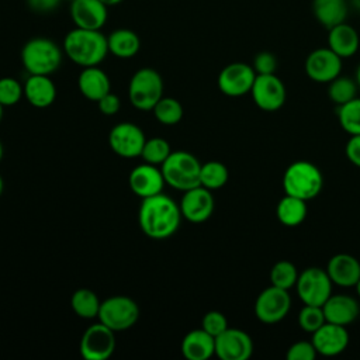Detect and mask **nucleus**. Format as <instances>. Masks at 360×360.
I'll return each mask as SVG.
<instances>
[{
    "instance_id": "obj_1",
    "label": "nucleus",
    "mask_w": 360,
    "mask_h": 360,
    "mask_svg": "<svg viewBox=\"0 0 360 360\" xmlns=\"http://www.w3.org/2000/svg\"><path fill=\"white\" fill-rule=\"evenodd\" d=\"M180 205L169 195L159 193L142 198L138 211V224L141 231L150 239L162 240L174 235L181 222Z\"/></svg>"
},
{
    "instance_id": "obj_2",
    "label": "nucleus",
    "mask_w": 360,
    "mask_h": 360,
    "mask_svg": "<svg viewBox=\"0 0 360 360\" xmlns=\"http://www.w3.org/2000/svg\"><path fill=\"white\" fill-rule=\"evenodd\" d=\"M63 53L82 68L98 66L108 53L107 37L100 30L73 28L63 39Z\"/></svg>"
},
{
    "instance_id": "obj_3",
    "label": "nucleus",
    "mask_w": 360,
    "mask_h": 360,
    "mask_svg": "<svg viewBox=\"0 0 360 360\" xmlns=\"http://www.w3.org/2000/svg\"><path fill=\"white\" fill-rule=\"evenodd\" d=\"M63 51L51 38L35 37L21 49V62L30 75H52L62 63Z\"/></svg>"
},
{
    "instance_id": "obj_4",
    "label": "nucleus",
    "mask_w": 360,
    "mask_h": 360,
    "mask_svg": "<svg viewBox=\"0 0 360 360\" xmlns=\"http://www.w3.org/2000/svg\"><path fill=\"white\" fill-rule=\"evenodd\" d=\"M323 187V176L316 165L307 160L291 163L283 174V190L301 200L315 198Z\"/></svg>"
},
{
    "instance_id": "obj_5",
    "label": "nucleus",
    "mask_w": 360,
    "mask_h": 360,
    "mask_svg": "<svg viewBox=\"0 0 360 360\" xmlns=\"http://www.w3.org/2000/svg\"><path fill=\"white\" fill-rule=\"evenodd\" d=\"M160 166L163 179L170 187L184 193L193 187L200 186L201 163L190 152H172Z\"/></svg>"
},
{
    "instance_id": "obj_6",
    "label": "nucleus",
    "mask_w": 360,
    "mask_h": 360,
    "mask_svg": "<svg viewBox=\"0 0 360 360\" xmlns=\"http://www.w3.org/2000/svg\"><path fill=\"white\" fill-rule=\"evenodd\" d=\"M131 104L141 111H150L155 104L163 97V79L152 68L138 69L128 86Z\"/></svg>"
},
{
    "instance_id": "obj_7",
    "label": "nucleus",
    "mask_w": 360,
    "mask_h": 360,
    "mask_svg": "<svg viewBox=\"0 0 360 360\" xmlns=\"http://www.w3.org/2000/svg\"><path fill=\"white\" fill-rule=\"evenodd\" d=\"M97 318L114 332H122L136 323L139 318V307L129 297L112 295L101 301Z\"/></svg>"
},
{
    "instance_id": "obj_8",
    "label": "nucleus",
    "mask_w": 360,
    "mask_h": 360,
    "mask_svg": "<svg viewBox=\"0 0 360 360\" xmlns=\"http://www.w3.org/2000/svg\"><path fill=\"white\" fill-rule=\"evenodd\" d=\"M332 284L326 270L321 267H308L298 276L295 288L304 304L322 307L332 295Z\"/></svg>"
},
{
    "instance_id": "obj_9",
    "label": "nucleus",
    "mask_w": 360,
    "mask_h": 360,
    "mask_svg": "<svg viewBox=\"0 0 360 360\" xmlns=\"http://www.w3.org/2000/svg\"><path fill=\"white\" fill-rule=\"evenodd\" d=\"M114 330L101 322L90 325L79 343L80 356L84 360H107L115 349Z\"/></svg>"
},
{
    "instance_id": "obj_10",
    "label": "nucleus",
    "mask_w": 360,
    "mask_h": 360,
    "mask_svg": "<svg viewBox=\"0 0 360 360\" xmlns=\"http://www.w3.org/2000/svg\"><path fill=\"white\" fill-rule=\"evenodd\" d=\"M291 308V297L288 290L270 285L264 288L256 298L255 315L263 323H277L283 321Z\"/></svg>"
},
{
    "instance_id": "obj_11",
    "label": "nucleus",
    "mask_w": 360,
    "mask_h": 360,
    "mask_svg": "<svg viewBox=\"0 0 360 360\" xmlns=\"http://www.w3.org/2000/svg\"><path fill=\"white\" fill-rule=\"evenodd\" d=\"M256 72L253 66L243 62L226 65L218 75V89L229 97H240L250 93Z\"/></svg>"
},
{
    "instance_id": "obj_12",
    "label": "nucleus",
    "mask_w": 360,
    "mask_h": 360,
    "mask_svg": "<svg viewBox=\"0 0 360 360\" xmlns=\"http://www.w3.org/2000/svg\"><path fill=\"white\" fill-rule=\"evenodd\" d=\"M255 104L263 111H277L285 103V87L281 79L271 75H256L250 90Z\"/></svg>"
},
{
    "instance_id": "obj_13",
    "label": "nucleus",
    "mask_w": 360,
    "mask_h": 360,
    "mask_svg": "<svg viewBox=\"0 0 360 360\" xmlns=\"http://www.w3.org/2000/svg\"><path fill=\"white\" fill-rule=\"evenodd\" d=\"M145 141L143 131L134 122H120L108 135V143L112 152L125 159L141 156Z\"/></svg>"
},
{
    "instance_id": "obj_14",
    "label": "nucleus",
    "mask_w": 360,
    "mask_h": 360,
    "mask_svg": "<svg viewBox=\"0 0 360 360\" xmlns=\"http://www.w3.org/2000/svg\"><path fill=\"white\" fill-rule=\"evenodd\" d=\"M342 58L329 46L314 49L305 59V73L316 83H329L340 75Z\"/></svg>"
},
{
    "instance_id": "obj_15",
    "label": "nucleus",
    "mask_w": 360,
    "mask_h": 360,
    "mask_svg": "<svg viewBox=\"0 0 360 360\" xmlns=\"http://www.w3.org/2000/svg\"><path fill=\"white\" fill-rule=\"evenodd\" d=\"M252 353V338L242 329L228 328L215 338V354L221 360H248Z\"/></svg>"
},
{
    "instance_id": "obj_16",
    "label": "nucleus",
    "mask_w": 360,
    "mask_h": 360,
    "mask_svg": "<svg viewBox=\"0 0 360 360\" xmlns=\"http://www.w3.org/2000/svg\"><path fill=\"white\" fill-rule=\"evenodd\" d=\"M179 205L183 218H186L188 222L200 224L212 215L215 202L211 190L197 186L184 191Z\"/></svg>"
},
{
    "instance_id": "obj_17",
    "label": "nucleus",
    "mask_w": 360,
    "mask_h": 360,
    "mask_svg": "<svg viewBox=\"0 0 360 360\" xmlns=\"http://www.w3.org/2000/svg\"><path fill=\"white\" fill-rule=\"evenodd\" d=\"M69 14L75 27L101 30L108 18V7L100 0H73Z\"/></svg>"
},
{
    "instance_id": "obj_18",
    "label": "nucleus",
    "mask_w": 360,
    "mask_h": 360,
    "mask_svg": "<svg viewBox=\"0 0 360 360\" xmlns=\"http://www.w3.org/2000/svg\"><path fill=\"white\" fill-rule=\"evenodd\" d=\"M165 183L166 181L163 179L162 170L158 169L155 165L146 162L135 166L128 177L131 191L141 198L152 197L162 193Z\"/></svg>"
},
{
    "instance_id": "obj_19",
    "label": "nucleus",
    "mask_w": 360,
    "mask_h": 360,
    "mask_svg": "<svg viewBox=\"0 0 360 360\" xmlns=\"http://www.w3.org/2000/svg\"><path fill=\"white\" fill-rule=\"evenodd\" d=\"M312 343L322 356H336L346 350L349 345V332L346 326L325 322L312 333Z\"/></svg>"
},
{
    "instance_id": "obj_20",
    "label": "nucleus",
    "mask_w": 360,
    "mask_h": 360,
    "mask_svg": "<svg viewBox=\"0 0 360 360\" xmlns=\"http://www.w3.org/2000/svg\"><path fill=\"white\" fill-rule=\"evenodd\" d=\"M326 322L347 326L354 322L360 314L359 302L346 294L330 295L322 305Z\"/></svg>"
},
{
    "instance_id": "obj_21",
    "label": "nucleus",
    "mask_w": 360,
    "mask_h": 360,
    "mask_svg": "<svg viewBox=\"0 0 360 360\" xmlns=\"http://www.w3.org/2000/svg\"><path fill=\"white\" fill-rule=\"evenodd\" d=\"M326 273L333 284L354 287L360 278V262L352 255L338 253L329 259Z\"/></svg>"
},
{
    "instance_id": "obj_22",
    "label": "nucleus",
    "mask_w": 360,
    "mask_h": 360,
    "mask_svg": "<svg viewBox=\"0 0 360 360\" xmlns=\"http://www.w3.org/2000/svg\"><path fill=\"white\" fill-rule=\"evenodd\" d=\"M77 87L82 96L90 101H98L103 96L111 91L110 77L98 66L83 68L77 77Z\"/></svg>"
},
{
    "instance_id": "obj_23",
    "label": "nucleus",
    "mask_w": 360,
    "mask_h": 360,
    "mask_svg": "<svg viewBox=\"0 0 360 360\" xmlns=\"http://www.w3.org/2000/svg\"><path fill=\"white\" fill-rule=\"evenodd\" d=\"M24 96L31 105L46 108L56 98V87L46 75H30L24 83Z\"/></svg>"
},
{
    "instance_id": "obj_24",
    "label": "nucleus",
    "mask_w": 360,
    "mask_h": 360,
    "mask_svg": "<svg viewBox=\"0 0 360 360\" xmlns=\"http://www.w3.org/2000/svg\"><path fill=\"white\" fill-rule=\"evenodd\" d=\"M180 350L187 360H207L215 354V338L202 328L190 330L183 338Z\"/></svg>"
},
{
    "instance_id": "obj_25",
    "label": "nucleus",
    "mask_w": 360,
    "mask_h": 360,
    "mask_svg": "<svg viewBox=\"0 0 360 360\" xmlns=\"http://www.w3.org/2000/svg\"><path fill=\"white\" fill-rule=\"evenodd\" d=\"M328 31V46L342 59L350 58L357 52L360 38L352 25L342 22L329 28Z\"/></svg>"
},
{
    "instance_id": "obj_26",
    "label": "nucleus",
    "mask_w": 360,
    "mask_h": 360,
    "mask_svg": "<svg viewBox=\"0 0 360 360\" xmlns=\"http://www.w3.org/2000/svg\"><path fill=\"white\" fill-rule=\"evenodd\" d=\"M108 53L120 59H129L141 49L138 34L129 28H117L107 37Z\"/></svg>"
},
{
    "instance_id": "obj_27",
    "label": "nucleus",
    "mask_w": 360,
    "mask_h": 360,
    "mask_svg": "<svg viewBox=\"0 0 360 360\" xmlns=\"http://www.w3.org/2000/svg\"><path fill=\"white\" fill-rule=\"evenodd\" d=\"M312 11L316 21L329 30L345 22L349 6L347 0H312Z\"/></svg>"
},
{
    "instance_id": "obj_28",
    "label": "nucleus",
    "mask_w": 360,
    "mask_h": 360,
    "mask_svg": "<svg viewBox=\"0 0 360 360\" xmlns=\"http://www.w3.org/2000/svg\"><path fill=\"white\" fill-rule=\"evenodd\" d=\"M307 201L294 195L284 194L276 207L277 219L285 226H298L307 218Z\"/></svg>"
},
{
    "instance_id": "obj_29",
    "label": "nucleus",
    "mask_w": 360,
    "mask_h": 360,
    "mask_svg": "<svg viewBox=\"0 0 360 360\" xmlns=\"http://www.w3.org/2000/svg\"><path fill=\"white\" fill-rule=\"evenodd\" d=\"M101 301L94 291L89 288H79L70 298V307L73 312L83 319H93L98 315Z\"/></svg>"
},
{
    "instance_id": "obj_30",
    "label": "nucleus",
    "mask_w": 360,
    "mask_h": 360,
    "mask_svg": "<svg viewBox=\"0 0 360 360\" xmlns=\"http://www.w3.org/2000/svg\"><path fill=\"white\" fill-rule=\"evenodd\" d=\"M228 177H229L228 167L218 160H211L201 165L200 186L208 190H217L224 187L228 181Z\"/></svg>"
},
{
    "instance_id": "obj_31",
    "label": "nucleus",
    "mask_w": 360,
    "mask_h": 360,
    "mask_svg": "<svg viewBox=\"0 0 360 360\" xmlns=\"http://www.w3.org/2000/svg\"><path fill=\"white\" fill-rule=\"evenodd\" d=\"M336 115L340 127L349 135H360V98H353L338 105Z\"/></svg>"
},
{
    "instance_id": "obj_32",
    "label": "nucleus",
    "mask_w": 360,
    "mask_h": 360,
    "mask_svg": "<svg viewBox=\"0 0 360 360\" xmlns=\"http://www.w3.org/2000/svg\"><path fill=\"white\" fill-rule=\"evenodd\" d=\"M357 87H359V84L356 80L339 75L332 82H329L328 96L336 105H342V104L356 98Z\"/></svg>"
},
{
    "instance_id": "obj_33",
    "label": "nucleus",
    "mask_w": 360,
    "mask_h": 360,
    "mask_svg": "<svg viewBox=\"0 0 360 360\" xmlns=\"http://www.w3.org/2000/svg\"><path fill=\"white\" fill-rule=\"evenodd\" d=\"M155 118L163 125H176L183 118V107L179 100L162 97L152 108Z\"/></svg>"
},
{
    "instance_id": "obj_34",
    "label": "nucleus",
    "mask_w": 360,
    "mask_h": 360,
    "mask_svg": "<svg viewBox=\"0 0 360 360\" xmlns=\"http://www.w3.org/2000/svg\"><path fill=\"white\" fill-rule=\"evenodd\" d=\"M298 271L294 263L290 260H280L277 262L271 270H270V281L271 285L290 290L295 287L297 280H298Z\"/></svg>"
},
{
    "instance_id": "obj_35",
    "label": "nucleus",
    "mask_w": 360,
    "mask_h": 360,
    "mask_svg": "<svg viewBox=\"0 0 360 360\" xmlns=\"http://www.w3.org/2000/svg\"><path fill=\"white\" fill-rule=\"evenodd\" d=\"M172 150H170L169 142L163 138L156 136L145 141V145L141 152V158L143 159V162L158 166V165H162Z\"/></svg>"
},
{
    "instance_id": "obj_36",
    "label": "nucleus",
    "mask_w": 360,
    "mask_h": 360,
    "mask_svg": "<svg viewBox=\"0 0 360 360\" xmlns=\"http://www.w3.org/2000/svg\"><path fill=\"white\" fill-rule=\"evenodd\" d=\"M325 322H326L325 314H323L322 307H319V305L304 304V307L301 308V311L298 314V325L302 330H305L308 333H314Z\"/></svg>"
},
{
    "instance_id": "obj_37",
    "label": "nucleus",
    "mask_w": 360,
    "mask_h": 360,
    "mask_svg": "<svg viewBox=\"0 0 360 360\" xmlns=\"http://www.w3.org/2000/svg\"><path fill=\"white\" fill-rule=\"evenodd\" d=\"M24 96V86L14 77L0 79V104L3 107H11L17 104Z\"/></svg>"
},
{
    "instance_id": "obj_38",
    "label": "nucleus",
    "mask_w": 360,
    "mask_h": 360,
    "mask_svg": "<svg viewBox=\"0 0 360 360\" xmlns=\"http://www.w3.org/2000/svg\"><path fill=\"white\" fill-rule=\"evenodd\" d=\"M201 328L208 332L211 336L217 338L218 335H221L225 329H228V321L225 318V315L219 311H210L202 316L201 321Z\"/></svg>"
},
{
    "instance_id": "obj_39",
    "label": "nucleus",
    "mask_w": 360,
    "mask_h": 360,
    "mask_svg": "<svg viewBox=\"0 0 360 360\" xmlns=\"http://www.w3.org/2000/svg\"><path fill=\"white\" fill-rule=\"evenodd\" d=\"M318 352L311 342H307V340H300V342H295L292 343L288 350H287V359L288 360H314L316 357Z\"/></svg>"
},
{
    "instance_id": "obj_40",
    "label": "nucleus",
    "mask_w": 360,
    "mask_h": 360,
    "mask_svg": "<svg viewBox=\"0 0 360 360\" xmlns=\"http://www.w3.org/2000/svg\"><path fill=\"white\" fill-rule=\"evenodd\" d=\"M253 69L256 75H271L277 69V59L269 51L259 52L253 59Z\"/></svg>"
},
{
    "instance_id": "obj_41",
    "label": "nucleus",
    "mask_w": 360,
    "mask_h": 360,
    "mask_svg": "<svg viewBox=\"0 0 360 360\" xmlns=\"http://www.w3.org/2000/svg\"><path fill=\"white\" fill-rule=\"evenodd\" d=\"M98 110L101 111V114L104 115H114L118 112V110L121 108V100L118 96H115L114 93H107L105 96H103L98 101Z\"/></svg>"
},
{
    "instance_id": "obj_42",
    "label": "nucleus",
    "mask_w": 360,
    "mask_h": 360,
    "mask_svg": "<svg viewBox=\"0 0 360 360\" xmlns=\"http://www.w3.org/2000/svg\"><path fill=\"white\" fill-rule=\"evenodd\" d=\"M62 0H25L27 7L38 14H46V13H52L58 8L59 3Z\"/></svg>"
},
{
    "instance_id": "obj_43",
    "label": "nucleus",
    "mask_w": 360,
    "mask_h": 360,
    "mask_svg": "<svg viewBox=\"0 0 360 360\" xmlns=\"http://www.w3.org/2000/svg\"><path fill=\"white\" fill-rule=\"evenodd\" d=\"M346 158L357 167H360V135H350L346 148Z\"/></svg>"
},
{
    "instance_id": "obj_44",
    "label": "nucleus",
    "mask_w": 360,
    "mask_h": 360,
    "mask_svg": "<svg viewBox=\"0 0 360 360\" xmlns=\"http://www.w3.org/2000/svg\"><path fill=\"white\" fill-rule=\"evenodd\" d=\"M100 1H103L107 7H111V6H117V4H120L122 0H100Z\"/></svg>"
},
{
    "instance_id": "obj_45",
    "label": "nucleus",
    "mask_w": 360,
    "mask_h": 360,
    "mask_svg": "<svg viewBox=\"0 0 360 360\" xmlns=\"http://www.w3.org/2000/svg\"><path fill=\"white\" fill-rule=\"evenodd\" d=\"M356 82H357V84H359V87H360V63H359L357 70H356Z\"/></svg>"
},
{
    "instance_id": "obj_46",
    "label": "nucleus",
    "mask_w": 360,
    "mask_h": 360,
    "mask_svg": "<svg viewBox=\"0 0 360 360\" xmlns=\"http://www.w3.org/2000/svg\"><path fill=\"white\" fill-rule=\"evenodd\" d=\"M354 287H356V292H357V295L360 297V278H359V281L356 283V285H354Z\"/></svg>"
},
{
    "instance_id": "obj_47",
    "label": "nucleus",
    "mask_w": 360,
    "mask_h": 360,
    "mask_svg": "<svg viewBox=\"0 0 360 360\" xmlns=\"http://www.w3.org/2000/svg\"><path fill=\"white\" fill-rule=\"evenodd\" d=\"M3 188H4V183H3V179H1V176H0V195H1V193H3Z\"/></svg>"
},
{
    "instance_id": "obj_48",
    "label": "nucleus",
    "mask_w": 360,
    "mask_h": 360,
    "mask_svg": "<svg viewBox=\"0 0 360 360\" xmlns=\"http://www.w3.org/2000/svg\"><path fill=\"white\" fill-rule=\"evenodd\" d=\"M353 4H354L357 8H360V0H353Z\"/></svg>"
},
{
    "instance_id": "obj_49",
    "label": "nucleus",
    "mask_w": 360,
    "mask_h": 360,
    "mask_svg": "<svg viewBox=\"0 0 360 360\" xmlns=\"http://www.w3.org/2000/svg\"><path fill=\"white\" fill-rule=\"evenodd\" d=\"M3 108H4V107L0 104V121H1V118H3Z\"/></svg>"
},
{
    "instance_id": "obj_50",
    "label": "nucleus",
    "mask_w": 360,
    "mask_h": 360,
    "mask_svg": "<svg viewBox=\"0 0 360 360\" xmlns=\"http://www.w3.org/2000/svg\"><path fill=\"white\" fill-rule=\"evenodd\" d=\"M1 158H3V145L0 142V160H1Z\"/></svg>"
},
{
    "instance_id": "obj_51",
    "label": "nucleus",
    "mask_w": 360,
    "mask_h": 360,
    "mask_svg": "<svg viewBox=\"0 0 360 360\" xmlns=\"http://www.w3.org/2000/svg\"><path fill=\"white\" fill-rule=\"evenodd\" d=\"M62 1H68V3H72L73 0H62Z\"/></svg>"
}]
</instances>
